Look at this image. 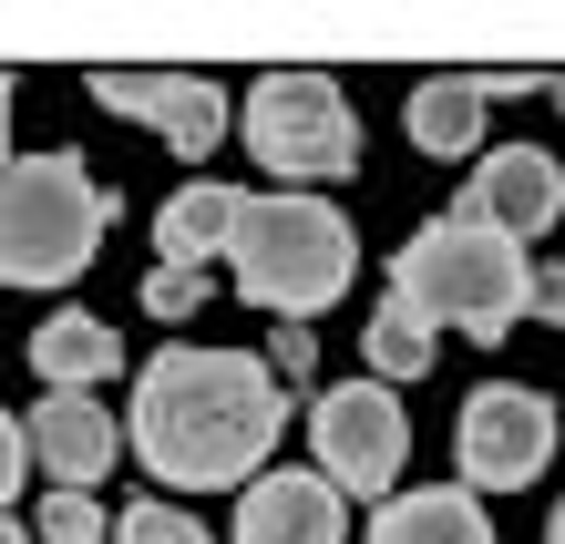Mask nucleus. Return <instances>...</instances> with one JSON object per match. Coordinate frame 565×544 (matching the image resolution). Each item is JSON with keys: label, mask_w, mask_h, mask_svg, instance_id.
<instances>
[{"label": "nucleus", "mask_w": 565, "mask_h": 544, "mask_svg": "<svg viewBox=\"0 0 565 544\" xmlns=\"http://www.w3.org/2000/svg\"><path fill=\"white\" fill-rule=\"evenodd\" d=\"M104 226H114V195L73 145L0 164V288H73Z\"/></svg>", "instance_id": "nucleus-3"}, {"label": "nucleus", "mask_w": 565, "mask_h": 544, "mask_svg": "<svg viewBox=\"0 0 565 544\" xmlns=\"http://www.w3.org/2000/svg\"><path fill=\"white\" fill-rule=\"evenodd\" d=\"M104 503L93 493H42V544H104Z\"/></svg>", "instance_id": "nucleus-18"}, {"label": "nucleus", "mask_w": 565, "mask_h": 544, "mask_svg": "<svg viewBox=\"0 0 565 544\" xmlns=\"http://www.w3.org/2000/svg\"><path fill=\"white\" fill-rule=\"evenodd\" d=\"M452 216H473V226H493V236H545L555 216H565V164L545 154V145H493L473 175H462V206Z\"/></svg>", "instance_id": "nucleus-9"}, {"label": "nucleus", "mask_w": 565, "mask_h": 544, "mask_svg": "<svg viewBox=\"0 0 565 544\" xmlns=\"http://www.w3.org/2000/svg\"><path fill=\"white\" fill-rule=\"evenodd\" d=\"M288 422V391L268 381V360L247 350H154L135 381L124 441L164 493H237L268 472Z\"/></svg>", "instance_id": "nucleus-1"}, {"label": "nucleus", "mask_w": 565, "mask_h": 544, "mask_svg": "<svg viewBox=\"0 0 565 544\" xmlns=\"http://www.w3.org/2000/svg\"><path fill=\"white\" fill-rule=\"evenodd\" d=\"M524 278H535V257L514 247V236H493L473 216H431L402 257H391V298L422 309L431 329H462V339H514L524 329Z\"/></svg>", "instance_id": "nucleus-4"}, {"label": "nucleus", "mask_w": 565, "mask_h": 544, "mask_svg": "<svg viewBox=\"0 0 565 544\" xmlns=\"http://www.w3.org/2000/svg\"><path fill=\"white\" fill-rule=\"evenodd\" d=\"M452 462H462V493H524L555 462V401L535 381H483L452 422Z\"/></svg>", "instance_id": "nucleus-6"}, {"label": "nucleus", "mask_w": 565, "mask_h": 544, "mask_svg": "<svg viewBox=\"0 0 565 544\" xmlns=\"http://www.w3.org/2000/svg\"><path fill=\"white\" fill-rule=\"evenodd\" d=\"M309 441H319V483L329 493H391L412 462V412L381 381H340L309 401Z\"/></svg>", "instance_id": "nucleus-7"}, {"label": "nucleus", "mask_w": 565, "mask_h": 544, "mask_svg": "<svg viewBox=\"0 0 565 544\" xmlns=\"http://www.w3.org/2000/svg\"><path fill=\"white\" fill-rule=\"evenodd\" d=\"M114 534H124V544H216L185 503H164V493H135V503L114 514Z\"/></svg>", "instance_id": "nucleus-17"}, {"label": "nucleus", "mask_w": 565, "mask_h": 544, "mask_svg": "<svg viewBox=\"0 0 565 544\" xmlns=\"http://www.w3.org/2000/svg\"><path fill=\"white\" fill-rule=\"evenodd\" d=\"M545 93H555V114H565V73H555V83H545Z\"/></svg>", "instance_id": "nucleus-26"}, {"label": "nucleus", "mask_w": 565, "mask_h": 544, "mask_svg": "<svg viewBox=\"0 0 565 544\" xmlns=\"http://www.w3.org/2000/svg\"><path fill=\"white\" fill-rule=\"evenodd\" d=\"M31 462H42L52 472V483L62 493H93V483H104V472H114V412H104V401H93V391H42V412H31Z\"/></svg>", "instance_id": "nucleus-11"}, {"label": "nucleus", "mask_w": 565, "mask_h": 544, "mask_svg": "<svg viewBox=\"0 0 565 544\" xmlns=\"http://www.w3.org/2000/svg\"><path fill=\"white\" fill-rule=\"evenodd\" d=\"M545 544H565V503H555V524H545Z\"/></svg>", "instance_id": "nucleus-24"}, {"label": "nucleus", "mask_w": 565, "mask_h": 544, "mask_svg": "<svg viewBox=\"0 0 565 544\" xmlns=\"http://www.w3.org/2000/svg\"><path fill=\"white\" fill-rule=\"evenodd\" d=\"M0 544H21V524H11V514H0Z\"/></svg>", "instance_id": "nucleus-25"}, {"label": "nucleus", "mask_w": 565, "mask_h": 544, "mask_svg": "<svg viewBox=\"0 0 565 544\" xmlns=\"http://www.w3.org/2000/svg\"><path fill=\"white\" fill-rule=\"evenodd\" d=\"M21 472H31V441H21V412H0V514H11Z\"/></svg>", "instance_id": "nucleus-22"}, {"label": "nucleus", "mask_w": 565, "mask_h": 544, "mask_svg": "<svg viewBox=\"0 0 565 544\" xmlns=\"http://www.w3.org/2000/svg\"><path fill=\"white\" fill-rule=\"evenodd\" d=\"M268 381H288V391L319 381V329H278V370H268Z\"/></svg>", "instance_id": "nucleus-20"}, {"label": "nucleus", "mask_w": 565, "mask_h": 544, "mask_svg": "<svg viewBox=\"0 0 565 544\" xmlns=\"http://www.w3.org/2000/svg\"><path fill=\"white\" fill-rule=\"evenodd\" d=\"M237 134H247V154L278 175V195L288 185H340V175H360V114H350V93L329 83V73H257Z\"/></svg>", "instance_id": "nucleus-5"}, {"label": "nucleus", "mask_w": 565, "mask_h": 544, "mask_svg": "<svg viewBox=\"0 0 565 544\" xmlns=\"http://www.w3.org/2000/svg\"><path fill=\"white\" fill-rule=\"evenodd\" d=\"M371 544H493V524L462 483H431V493H391L371 514Z\"/></svg>", "instance_id": "nucleus-13"}, {"label": "nucleus", "mask_w": 565, "mask_h": 544, "mask_svg": "<svg viewBox=\"0 0 565 544\" xmlns=\"http://www.w3.org/2000/svg\"><path fill=\"white\" fill-rule=\"evenodd\" d=\"M0 164H11V73H0Z\"/></svg>", "instance_id": "nucleus-23"}, {"label": "nucleus", "mask_w": 565, "mask_h": 544, "mask_svg": "<svg viewBox=\"0 0 565 544\" xmlns=\"http://www.w3.org/2000/svg\"><path fill=\"white\" fill-rule=\"evenodd\" d=\"M83 93H93L104 114H124V124H154L185 164H206L216 134H226V93H216L206 73H114V62H104Z\"/></svg>", "instance_id": "nucleus-8"}, {"label": "nucleus", "mask_w": 565, "mask_h": 544, "mask_svg": "<svg viewBox=\"0 0 565 544\" xmlns=\"http://www.w3.org/2000/svg\"><path fill=\"white\" fill-rule=\"evenodd\" d=\"M360 360H371L381 391H402V381H422V370L443 360V329H431L422 309H402V298H381L371 329H360Z\"/></svg>", "instance_id": "nucleus-16"}, {"label": "nucleus", "mask_w": 565, "mask_h": 544, "mask_svg": "<svg viewBox=\"0 0 565 544\" xmlns=\"http://www.w3.org/2000/svg\"><path fill=\"white\" fill-rule=\"evenodd\" d=\"M226 267H237V298L268 319H319L329 298L350 288L360 267V236L329 195H237V226H226Z\"/></svg>", "instance_id": "nucleus-2"}, {"label": "nucleus", "mask_w": 565, "mask_h": 544, "mask_svg": "<svg viewBox=\"0 0 565 544\" xmlns=\"http://www.w3.org/2000/svg\"><path fill=\"white\" fill-rule=\"evenodd\" d=\"M31 370H42V391H93L124 370V329L93 319V309H62V319L31 329Z\"/></svg>", "instance_id": "nucleus-12"}, {"label": "nucleus", "mask_w": 565, "mask_h": 544, "mask_svg": "<svg viewBox=\"0 0 565 544\" xmlns=\"http://www.w3.org/2000/svg\"><path fill=\"white\" fill-rule=\"evenodd\" d=\"M524 319H545L565 339V267H535V278H524Z\"/></svg>", "instance_id": "nucleus-21"}, {"label": "nucleus", "mask_w": 565, "mask_h": 544, "mask_svg": "<svg viewBox=\"0 0 565 544\" xmlns=\"http://www.w3.org/2000/svg\"><path fill=\"white\" fill-rule=\"evenodd\" d=\"M412 145L422 154H473L483 145V93H473V73H431V83H412Z\"/></svg>", "instance_id": "nucleus-15"}, {"label": "nucleus", "mask_w": 565, "mask_h": 544, "mask_svg": "<svg viewBox=\"0 0 565 544\" xmlns=\"http://www.w3.org/2000/svg\"><path fill=\"white\" fill-rule=\"evenodd\" d=\"M226 226H237V185H185V195H164V216H154V267H206V257H226Z\"/></svg>", "instance_id": "nucleus-14"}, {"label": "nucleus", "mask_w": 565, "mask_h": 544, "mask_svg": "<svg viewBox=\"0 0 565 544\" xmlns=\"http://www.w3.org/2000/svg\"><path fill=\"white\" fill-rule=\"evenodd\" d=\"M350 503L298 462H268L257 483H237V544H340Z\"/></svg>", "instance_id": "nucleus-10"}, {"label": "nucleus", "mask_w": 565, "mask_h": 544, "mask_svg": "<svg viewBox=\"0 0 565 544\" xmlns=\"http://www.w3.org/2000/svg\"><path fill=\"white\" fill-rule=\"evenodd\" d=\"M206 309V267H154L145 278V319H195Z\"/></svg>", "instance_id": "nucleus-19"}]
</instances>
